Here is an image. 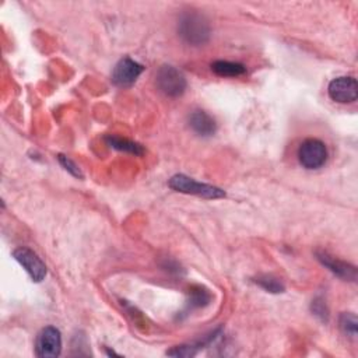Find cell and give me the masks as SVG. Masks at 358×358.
<instances>
[{
  "label": "cell",
  "mask_w": 358,
  "mask_h": 358,
  "mask_svg": "<svg viewBox=\"0 0 358 358\" xmlns=\"http://www.w3.org/2000/svg\"><path fill=\"white\" fill-rule=\"evenodd\" d=\"M178 32L182 39L190 45L199 46L208 41L210 27L207 20L199 13H185L178 24Z\"/></svg>",
  "instance_id": "6da1fadb"
},
{
  "label": "cell",
  "mask_w": 358,
  "mask_h": 358,
  "mask_svg": "<svg viewBox=\"0 0 358 358\" xmlns=\"http://www.w3.org/2000/svg\"><path fill=\"white\" fill-rule=\"evenodd\" d=\"M168 186L175 190V192H180V193H186V194H194L199 197H204V199H221L225 197V192L217 186L213 185H207V183H201L197 182L186 175L178 173L173 175L169 182Z\"/></svg>",
  "instance_id": "7a4b0ae2"
},
{
  "label": "cell",
  "mask_w": 358,
  "mask_h": 358,
  "mask_svg": "<svg viewBox=\"0 0 358 358\" xmlns=\"http://www.w3.org/2000/svg\"><path fill=\"white\" fill-rule=\"evenodd\" d=\"M157 87L162 94L171 98L180 96L186 90V78L176 67L164 64L158 69L155 76Z\"/></svg>",
  "instance_id": "3957f363"
},
{
  "label": "cell",
  "mask_w": 358,
  "mask_h": 358,
  "mask_svg": "<svg viewBox=\"0 0 358 358\" xmlns=\"http://www.w3.org/2000/svg\"><path fill=\"white\" fill-rule=\"evenodd\" d=\"M299 164L306 169H317L327 161L326 144L319 138H306L298 148Z\"/></svg>",
  "instance_id": "277c9868"
},
{
  "label": "cell",
  "mask_w": 358,
  "mask_h": 358,
  "mask_svg": "<svg viewBox=\"0 0 358 358\" xmlns=\"http://www.w3.org/2000/svg\"><path fill=\"white\" fill-rule=\"evenodd\" d=\"M62 351V334L53 326L43 327L35 341V352L41 358L59 357Z\"/></svg>",
  "instance_id": "5b68a950"
},
{
  "label": "cell",
  "mask_w": 358,
  "mask_h": 358,
  "mask_svg": "<svg viewBox=\"0 0 358 358\" xmlns=\"http://www.w3.org/2000/svg\"><path fill=\"white\" fill-rule=\"evenodd\" d=\"M329 96L338 103L354 102L358 96L357 80L350 76H341L330 81L327 87Z\"/></svg>",
  "instance_id": "8992f818"
},
{
  "label": "cell",
  "mask_w": 358,
  "mask_h": 358,
  "mask_svg": "<svg viewBox=\"0 0 358 358\" xmlns=\"http://www.w3.org/2000/svg\"><path fill=\"white\" fill-rule=\"evenodd\" d=\"M13 256L24 267V270L34 281L39 282L45 278L46 266L35 252H32L28 248H17L13 252Z\"/></svg>",
  "instance_id": "52a82bcc"
},
{
  "label": "cell",
  "mask_w": 358,
  "mask_h": 358,
  "mask_svg": "<svg viewBox=\"0 0 358 358\" xmlns=\"http://www.w3.org/2000/svg\"><path fill=\"white\" fill-rule=\"evenodd\" d=\"M143 70L144 67L140 63L130 57H123L116 63L112 71V81L117 87H130L143 73Z\"/></svg>",
  "instance_id": "ba28073f"
},
{
  "label": "cell",
  "mask_w": 358,
  "mask_h": 358,
  "mask_svg": "<svg viewBox=\"0 0 358 358\" xmlns=\"http://www.w3.org/2000/svg\"><path fill=\"white\" fill-rule=\"evenodd\" d=\"M316 257L324 267H327L337 277L343 280H350V281H354L357 278V270L352 264L331 256L329 252L316 250Z\"/></svg>",
  "instance_id": "9c48e42d"
},
{
  "label": "cell",
  "mask_w": 358,
  "mask_h": 358,
  "mask_svg": "<svg viewBox=\"0 0 358 358\" xmlns=\"http://www.w3.org/2000/svg\"><path fill=\"white\" fill-rule=\"evenodd\" d=\"M189 126L196 134L203 136V137L213 136L217 130L215 120L207 112L200 110V109L193 110L189 115Z\"/></svg>",
  "instance_id": "30bf717a"
},
{
  "label": "cell",
  "mask_w": 358,
  "mask_h": 358,
  "mask_svg": "<svg viewBox=\"0 0 358 358\" xmlns=\"http://www.w3.org/2000/svg\"><path fill=\"white\" fill-rule=\"evenodd\" d=\"M211 70L221 77H238L246 73V67L241 63L228 62V60H217L211 64Z\"/></svg>",
  "instance_id": "8fae6325"
},
{
  "label": "cell",
  "mask_w": 358,
  "mask_h": 358,
  "mask_svg": "<svg viewBox=\"0 0 358 358\" xmlns=\"http://www.w3.org/2000/svg\"><path fill=\"white\" fill-rule=\"evenodd\" d=\"M105 140L112 148H116L119 151L130 152V154H134V155H141L144 152V150L140 144H137L134 141H130L127 138H122V137H117V136H108Z\"/></svg>",
  "instance_id": "7c38bea8"
},
{
  "label": "cell",
  "mask_w": 358,
  "mask_h": 358,
  "mask_svg": "<svg viewBox=\"0 0 358 358\" xmlns=\"http://www.w3.org/2000/svg\"><path fill=\"white\" fill-rule=\"evenodd\" d=\"M256 282H257L263 289H266L267 292H274V294H277V292H282V291H284L282 282H281L278 278L273 277V275H260V277L256 278Z\"/></svg>",
  "instance_id": "4fadbf2b"
},
{
  "label": "cell",
  "mask_w": 358,
  "mask_h": 358,
  "mask_svg": "<svg viewBox=\"0 0 358 358\" xmlns=\"http://www.w3.org/2000/svg\"><path fill=\"white\" fill-rule=\"evenodd\" d=\"M357 317L352 313H343L340 316V327L344 331V334L355 337L357 336Z\"/></svg>",
  "instance_id": "5bb4252c"
},
{
  "label": "cell",
  "mask_w": 358,
  "mask_h": 358,
  "mask_svg": "<svg viewBox=\"0 0 358 358\" xmlns=\"http://www.w3.org/2000/svg\"><path fill=\"white\" fill-rule=\"evenodd\" d=\"M210 298L211 296H210V294L206 289L197 287L196 289H193L190 292V306H197V308L203 306V305L208 303Z\"/></svg>",
  "instance_id": "9a60e30c"
},
{
  "label": "cell",
  "mask_w": 358,
  "mask_h": 358,
  "mask_svg": "<svg viewBox=\"0 0 358 358\" xmlns=\"http://www.w3.org/2000/svg\"><path fill=\"white\" fill-rule=\"evenodd\" d=\"M59 162H60L62 166H63L67 172H70L73 176H76V178H83L81 171L78 169V166H77L69 157H66V155H59Z\"/></svg>",
  "instance_id": "2e32d148"
},
{
  "label": "cell",
  "mask_w": 358,
  "mask_h": 358,
  "mask_svg": "<svg viewBox=\"0 0 358 358\" xmlns=\"http://www.w3.org/2000/svg\"><path fill=\"white\" fill-rule=\"evenodd\" d=\"M312 312L315 315H317L322 320H327L329 312H327V308H326V305H324V302L322 299H315L312 302Z\"/></svg>",
  "instance_id": "e0dca14e"
}]
</instances>
